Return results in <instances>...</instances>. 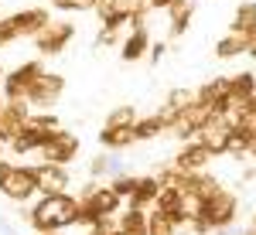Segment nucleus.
<instances>
[{"instance_id":"f257e3e1","label":"nucleus","mask_w":256,"mask_h":235,"mask_svg":"<svg viewBox=\"0 0 256 235\" xmlns=\"http://www.w3.org/2000/svg\"><path fill=\"white\" fill-rule=\"evenodd\" d=\"M24 218H28V225L34 232H65V229H72L79 222V198H72L68 191H62V195H41L24 212Z\"/></svg>"},{"instance_id":"f03ea898","label":"nucleus","mask_w":256,"mask_h":235,"mask_svg":"<svg viewBox=\"0 0 256 235\" xmlns=\"http://www.w3.org/2000/svg\"><path fill=\"white\" fill-rule=\"evenodd\" d=\"M236 215H239V198L222 188L218 195H212V198L202 201V212L192 218V232L195 235H208L212 229L236 225Z\"/></svg>"},{"instance_id":"7ed1b4c3","label":"nucleus","mask_w":256,"mask_h":235,"mask_svg":"<svg viewBox=\"0 0 256 235\" xmlns=\"http://www.w3.org/2000/svg\"><path fill=\"white\" fill-rule=\"evenodd\" d=\"M120 201L123 198L110 188V184H86L79 195V222H86V225H96L99 218H110L120 212Z\"/></svg>"},{"instance_id":"20e7f679","label":"nucleus","mask_w":256,"mask_h":235,"mask_svg":"<svg viewBox=\"0 0 256 235\" xmlns=\"http://www.w3.org/2000/svg\"><path fill=\"white\" fill-rule=\"evenodd\" d=\"M0 195L14 205H28L38 195V181H34V167H20L0 157Z\"/></svg>"},{"instance_id":"39448f33","label":"nucleus","mask_w":256,"mask_h":235,"mask_svg":"<svg viewBox=\"0 0 256 235\" xmlns=\"http://www.w3.org/2000/svg\"><path fill=\"white\" fill-rule=\"evenodd\" d=\"M62 92H65V78L55 72H41L34 78V85L28 89V106L31 109H52L62 99Z\"/></svg>"},{"instance_id":"423d86ee","label":"nucleus","mask_w":256,"mask_h":235,"mask_svg":"<svg viewBox=\"0 0 256 235\" xmlns=\"http://www.w3.org/2000/svg\"><path fill=\"white\" fill-rule=\"evenodd\" d=\"M72 38H76V24H68V20H48L34 34V48H38L41 55H62Z\"/></svg>"},{"instance_id":"0eeeda50","label":"nucleus","mask_w":256,"mask_h":235,"mask_svg":"<svg viewBox=\"0 0 256 235\" xmlns=\"http://www.w3.org/2000/svg\"><path fill=\"white\" fill-rule=\"evenodd\" d=\"M41 72H44L41 61H24L10 75H4V96H7V102H28V89L34 85V78Z\"/></svg>"},{"instance_id":"6e6552de","label":"nucleus","mask_w":256,"mask_h":235,"mask_svg":"<svg viewBox=\"0 0 256 235\" xmlns=\"http://www.w3.org/2000/svg\"><path fill=\"white\" fill-rule=\"evenodd\" d=\"M208 119H212V109H208V106H202V102H195V106H188L184 113H178V116L171 119L168 133H171L174 140H184V143H188V140L198 137V130H202Z\"/></svg>"},{"instance_id":"1a4fd4ad","label":"nucleus","mask_w":256,"mask_h":235,"mask_svg":"<svg viewBox=\"0 0 256 235\" xmlns=\"http://www.w3.org/2000/svg\"><path fill=\"white\" fill-rule=\"evenodd\" d=\"M229 133H232V119L222 116V113H216V116L208 119L202 130H198V143L202 147H208L212 150V157H226V147H229Z\"/></svg>"},{"instance_id":"9d476101","label":"nucleus","mask_w":256,"mask_h":235,"mask_svg":"<svg viewBox=\"0 0 256 235\" xmlns=\"http://www.w3.org/2000/svg\"><path fill=\"white\" fill-rule=\"evenodd\" d=\"M76 157H79V137L68 130L52 133V140L41 147V160H48V164H72Z\"/></svg>"},{"instance_id":"9b49d317","label":"nucleus","mask_w":256,"mask_h":235,"mask_svg":"<svg viewBox=\"0 0 256 235\" xmlns=\"http://www.w3.org/2000/svg\"><path fill=\"white\" fill-rule=\"evenodd\" d=\"M28 116H31V106L28 102H4L0 106V140L7 147L20 137V130L28 126Z\"/></svg>"},{"instance_id":"f8f14e48","label":"nucleus","mask_w":256,"mask_h":235,"mask_svg":"<svg viewBox=\"0 0 256 235\" xmlns=\"http://www.w3.org/2000/svg\"><path fill=\"white\" fill-rule=\"evenodd\" d=\"M140 10H147L144 7V0H96V14L102 24H113V27H123V24H130L134 14Z\"/></svg>"},{"instance_id":"ddd939ff","label":"nucleus","mask_w":256,"mask_h":235,"mask_svg":"<svg viewBox=\"0 0 256 235\" xmlns=\"http://www.w3.org/2000/svg\"><path fill=\"white\" fill-rule=\"evenodd\" d=\"M147 48H150V34H147V24H144V10L130 17V34L126 41L120 44V58L123 61H137L147 55Z\"/></svg>"},{"instance_id":"4468645a","label":"nucleus","mask_w":256,"mask_h":235,"mask_svg":"<svg viewBox=\"0 0 256 235\" xmlns=\"http://www.w3.org/2000/svg\"><path fill=\"white\" fill-rule=\"evenodd\" d=\"M34 181H38V191L41 195H62V191H68V167L65 164H48V160H41L38 167H34Z\"/></svg>"},{"instance_id":"2eb2a0df","label":"nucleus","mask_w":256,"mask_h":235,"mask_svg":"<svg viewBox=\"0 0 256 235\" xmlns=\"http://www.w3.org/2000/svg\"><path fill=\"white\" fill-rule=\"evenodd\" d=\"M212 164V150L208 147H202L198 140H188L174 157V167L178 171H184V174H198V171H205Z\"/></svg>"},{"instance_id":"dca6fc26","label":"nucleus","mask_w":256,"mask_h":235,"mask_svg":"<svg viewBox=\"0 0 256 235\" xmlns=\"http://www.w3.org/2000/svg\"><path fill=\"white\" fill-rule=\"evenodd\" d=\"M7 20H10V27H14V34H18V38H34V34H38L52 17H48V10H44V7H28V10L10 14Z\"/></svg>"},{"instance_id":"f3484780","label":"nucleus","mask_w":256,"mask_h":235,"mask_svg":"<svg viewBox=\"0 0 256 235\" xmlns=\"http://www.w3.org/2000/svg\"><path fill=\"white\" fill-rule=\"evenodd\" d=\"M126 174V160L120 157V150H102V154H96L92 160H89V177L92 181H102V177H120Z\"/></svg>"},{"instance_id":"a211bd4d","label":"nucleus","mask_w":256,"mask_h":235,"mask_svg":"<svg viewBox=\"0 0 256 235\" xmlns=\"http://www.w3.org/2000/svg\"><path fill=\"white\" fill-rule=\"evenodd\" d=\"M55 133H58V130H55ZM48 140H52V130L24 126V130H20V137L10 143V150H14V154H20V157H24V154H41V147H44Z\"/></svg>"},{"instance_id":"6ab92c4d","label":"nucleus","mask_w":256,"mask_h":235,"mask_svg":"<svg viewBox=\"0 0 256 235\" xmlns=\"http://www.w3.org/2000/svg\"><path fill=\"white\" fill-rule=\"evenodd\" d=\"M158 195H160V181L154 174H144V177H137V188H134V195L126 198L130 201V208H154V201H158Z\"/></svg>"},{"instance_id":"aec40b11","label":"nucleus","mask_w":256,"mask_h":235,"mask_svg":"<svg viewBox=\"0 0 256 235\" xmlns=\"http://www.w3.org/2000/svg\"><path fill=\"white\" fill-rule=\"evenodd\" d=\"M99 143H102V150H126L130 143H137V133H134V126H102Z\"/></svg>"},{"instance_id":"412c9836","label":"nucleus","mask_w":256,"mask_h":235,"mask_svg":"<svg viewBox=\"0 0 256 235\" xmlns=\"http://www.w3.org/2000/svg\"><path fill=\"white\" fill-rule=\"evenodd\" d=\"M192 14H195V0H174L168 7V20H171V34H184L188 24H192Z\"/></svg>"},{"instance_id":"4be33fe9","label":"nucleus","mask_w":256,"mask_h":235,"mask_svg":"<svg viewBox=\"0 0 256 235\" xmlns=\"http://www.w3.org/2000/svg\"><path fill=\"white\" fill-rule=\"evenodd\" d=\"M229 31H236V34H253L256 31V0H246V3H239L236 14H232V24H229Z\"/></svg>"},{"instance_id":"5701e85b","label":"nucleus","mask_w":256,"mask_h":235,"mask_svg":"<svg viewBox=\"0 0 256 235\" xmlns=\"http://www.w3.org/2000/svg\"><path fill=\"white\" fill-rule=\"evenodd\" d=\"M134 133H137V140H158L168 133V119L160 116V113H150V116H140L137 123H134Z\"/></svg>"},{"instance_id":"b1692460","label":"nucleus","mask_w":256,"mask_h":235,"mask_svg":"<svg viewBox=\"0 0 256 235\" xmlns=\"http://www.w3.org/2000/svg\"><path fill=\"white\" fill-rule=\"evenodd\" d=\"M246 48H250V38L246 34H236V31H229L226 38L216 41V55L218 58H239V55H246Z\"/></svg>"},{"instance_id":"393cba45","label":"nucleus","mask_w":256,"mask_h":235,"mask_svg":"<svg viewBox=\"0 0 256 235\" xmlns=\"http://www.w3.org/2000/svg\"><path fill=\"white\" fill-rule=\"evenodd\" d=\"M116 222L126 235H147V212L144 208H126Z\"/></svg>"},{"instance_id":"a878e982","label":"nucleus","mask_w":256,"mask_h":235,"mask_svg":"<svg viewBox=\"0 0 256 235\" xmlns=\"http://www.w3.org/2000/svg\"><path fill=\"white\" fill-rule=\"evenodd\" d=\"M198 102V92L195 89H171V92H168V99H164V109H168V113H184V109H188V106H195Z\"/></svg>"},{"instance_id":"bb28decb","label":"nucleus","mask_w":256,"mask_h":235,"mask_svg":"<svg viewBox=\"0 0 256 235\" xmlns=\"http://www.w3.org/2000/svg\"><path fill=\"white\" fill-rule=\"evenodd\" d=\"M174 229H178L174 215H164L158 208L147 212V235H174Z\"/></svg>"},{"instance_id":"cd10ccee","label":"nucleus","mask_w":256,"mask_h":235,"mask_svg":"<svg viewBox=\"0 0 256 235\" xmlns=\"http://www.w3.org/2000/svg\"><path fill=\"white\" fill-rule=\"evenodd\" d=\"M137 109L134 106H116V109H110V116H106V123L102 126H134L137 123Z\"/></svg>"},{"instance_id":"c85d7f7f","label":"nucleus","mask_w":256,"mask_h":235,"mask_svg":"<svg viewBox=\"0 0 256 235\" xmlns=\"http://www.w3.org/2000/svg\"><path fill=\"white\" fill-rule=\"evenodd\" d=\"M52 7L65 14H86V10H96V0H52Z\"/></svg>"},{"instance_id":"c756f323","label":"nucleus","mask_w":256,"mask_h":235,"mask_svg":"<svg viewBox=\"0 0 256 235\" xmlns=\"http://www.w3.org/2000/svg\"><path fill=\"white\" fill-rule=\"evenodd\" d=\"M110 188H113V191L126 201V198L134 195V188H137V177H134V174H120V177H113V181H110Z\"/></svg>"},{"instance_id":"7c9ffc66","label":"nucleus","mask_w":256,"mask_h":235,"mask_svg":"<svg viewBox=\"0 0 256 235\" xmlns=\"http://www.w3.org/2000/svg\"><path fill=\"white\" fill-rule=\"evenodd\" d=\"M116 41H120V27H113V24H102V31H99V38H96V48L116 44Z\"/></svg>"},{"instance_id":"2f4dec72","label":"nucleus","mask_w":256,"mask_h":235,"mask_svg":"<svg viewBox=\"0 0 256 235\" xmlns=\"http://www.w3.org/2000/svg\"><path fill=\"white\" fill-rule=\"evenodd\" d=\"M10 41H18V34H14L10 20H7V17H0V48H4V44H10Z\"/></svg>"},{"instance_id":"473e14b6","label":"nucleus","mask_w":256,"mask_h":235,"mask_svg":"<svg viewBox=\"0 0 256 235\" xmlns=\"http://www.w3.org/2000/svg\"><path fill=\"white\" fill-rule=\"evenodd\" d=\"M164 55H168V44H164V41H154V44H150V65H160Z\"/></svg>"},{"instance_id":"72a5a7b5","label":"nucleus","mask_w":256,"mask_h":235,"mask_svg":"<svg viewBox=\"0 0 256 235\" xmlns=\"http://www.w3.org/2000/svg\"><path fill=\"white\" fill-rule=\"evenodd\" d=\"M171 3H174V0H144V7H147V10H168Z\"/></svg>"},{"instance_id":"f704fd0d","label":"nucleus","mask_w":256,"mask_h":235,"mask_svg":"<svg viewBox=\"0 0 256 235\" xmlns=\"http://www.w3.org/2000/svg\"><path fill=\"white\" fill-rule=\"evenodd\" d=\"M246 229H239V225H226V229H212L208 235H242Z\"/></svg>"},{"instance_id":"c9c22d12","label":"nucleus","mask_w":256,"mask_h":235,"mask_svg":"<svg viewBox=\"0 0 256 235\" xmlns=\"http://www.w3.org/2000/svg\"><path fill=\"white\" fill-rule=\"evenodd\" d=\"M0 235H20V232H18V229H14V225H10L4 215H0Z\"/></svg>"},{"instance_id":"e433bc0d","label":"nucleus","mask_w":256,"mask_h":235,"mask_svg":"<svg viewBox=\"0 0 256 235\" xmlns=\"http://www.w3.org/2000/svg\"><path fill=\"white\" fill-rule=\"evenodd\" d=\"M246 55H250V58H256V31L250 34V48H246Z\"/></svg>"},{"instance_id":"4c0bfd02","label":"nucleus","mask_w":256,"mask_h":235,"mask_svg":"<svg viewBox=\"0 0 256 235\" xmlns=\"http://www.w3.org/2000/svg\"><path fill=\"white\" fill-rule=\"evenodd\" d=\"M174 235H195V232H192V225H178Z\"/></svg>"},{"instance_id":"58836bf2","label":"nucleus","mask_w":256,"mask_h":235,"mask_svg":"<svg viewBox=\"0 0 256 235\" xmlns=\"http://www.w3.org/2000/svg\"><path fill=\"white\" fill-rule=\"evenodd\" d=\"M99 235H126V232L120 229V222H116V229H110V232H99Z\"/></svg>"},{"instance_id":"ea45409f","label":"nucleus","mask_w":256,"mask_h":235,"mask_svg":"<svg viewBox=\"0 0 256 235\" xmlns=\"http://www.w3.org/2000/svg\"><path fill=\"white\" fill-rule=\"evenodd\" d=\"M250 229H256V212H253V218H250Z\"/></svg>"},{"instance_id":"a19ab883","label":"nucleus","mask_w":256,"mask_h":235,"mask_svg":"<svg viewBox=\"0 0 256 235\" xmlns=\"http://www.w3.org/2000/svg\"><path fill=\"white\" fill-rule=\"evenodd\" d=\"M38 235H65V232H38Z\"/></svg>"},{"instance_id":"79ce46f5","label":"nucleus","mask_w":256,"mask_h":235,"mask_svg":"<svg viewBox=\"0 0 256 235\" xmlns=\"http://www.w3.org/2000/svg\"><path fill=\"white\" fill-rule=\"evenodd\" d=\"M242 235H256V229H246V232H242Z\"/></svg>"},{"instance_id":"37998d69","label":"nucleus","mask_w":256,"mask_h":235,"mask_svg":"<svg viewBox=\"0 0 256 235\" xmlns=\"http://www.w3.org/2000/svg\"><path fill=\"white\" fill-rule=\"evenodd\" d=\"M4 147H7V143H4V140H0V154H4Z\"/></svg>"},{"instance_id":"c03bdc74","label":"nucleus","mask_w":256,"mask_h":235,"mask_svg":"<svg viewBox=\"0 0 256 235\" xmlns=\"http://www.w3.org/2000/svg\"><path fill=\"white\" fill-rule=\"evenodd\" d=\"M0 85H4V68H0Z\"/></svg>"},{"instance_id":"a18cd8bd","label":"nucleus","mask_w":256,"mask_h":235,"mask_svg":"<svg viewBox=\"0 0 256 235\" xmlns=\"http://www.w3.org/2000/svg\"><path fill=\"white\" fill-rule=\"evenodd\" d=\"M0 106H4V102H0Z\"/></svg>"},{"instance_id":"49530a36","label":"nucleus","mask_w":256,"mask_h":235,"mask_svg":"<svg viewBox=\"0 0 256 235\" xmlns=\"http://www.w3.org/2000/svg\"><path fill=\"white\" fill-rule=\"evenodd\" d=\"M96 235H99V232H96Z\"/></svg>"}]
</instances>
